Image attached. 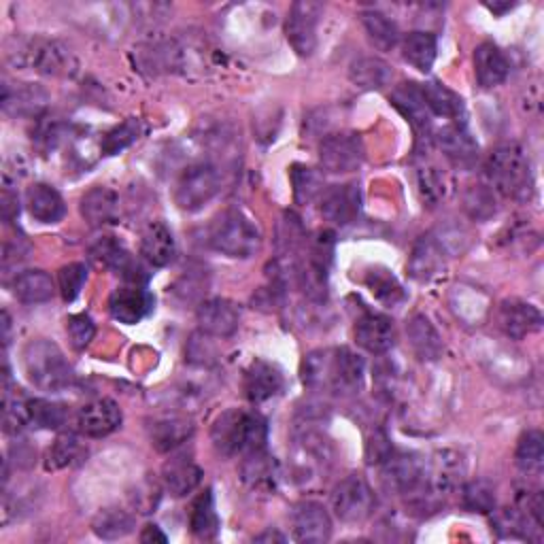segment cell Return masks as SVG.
Instances as JSON below:
<instances>
[{"mask_svg":"<svg viewBox=\"0 0 544 544\" xmlns=\"http://www.w3.org/2000/svg\"><path fill=\"white\" fill-rule=\"evenodd\" d=\"M64 136V126L56 119H41L37 124V134H34V141L41 149H54Z\"/></svg>","mask_w":544,"mask_h":544,"instance_id":"obj_54","label":"cell"},{"mask_svg":"<svg viewBox=\"0 0 544 544\" xmlns=\"http://www.w3.org/2000/svg\"><path fill=\"white\" fill-rule=\"evenodd\" d=\"M289 177H292L294 198L298 204H309L326 190V187H323V175L311 166L294 164L292 170H289Z\"/></svg>","mask_w":544,"mask_h":544,"instance_id":"obj_44","label":"cell"},{"mask_svg":"<svg viewBox=\"0 0 544 544\" xmlns=\"http://www.w3.org/2000/svg\"><path fill=\"white\" fill-rule=\"evenodd\" d=\"M381 466L383 485L400 496L417 498L423 489L425 459L417 453L391 451Z\"/></svg>","mask_w":544,"mask_h":544,"instance_id":"obj_11","label":"cell"},{"mask_svg":"<svg viewBox=\"0 0 544 544\" xmlns=\"http://www.w3.org/2000/svg\"><path fill=\"white\" fill-rule=\"evenodd\" d=\"M132 502L136 508H139V513H143V515L153 513L160 502V487L156 483H149V481L143 483L141 487H136Z\"/></svg>","mask_w":544,"mask_h":544,"instance_id":"obj_56","label":"cell"},{"mask_svg":"<svg viewBox=\"0 0 544 544\" xmlns=\"http://www.w3.org/2000/svg\"><path fill=\"white\" fill-rule=\"evenodd\" d=\"M192 434H194V425L183 417H162L149 425L151 445L160 453H168L181 447Z\"/></svg>","mask_w":544,"mask_h":544,"instance_id":"obj_35","label":"cell"},{"mask_svg":"<svg viewBox=\"0 0 544 544\" xmlns=\"http://www.w3.org/2000/svg\"><path fill=\"white\" fill-rule=\"evenodd\" d=\"M83 455H85V447L81 445L79 438L75 434H62L54 442V447L49 449L47 468L49 470H60V468L75 466Z\"/></svg>","mask_w":544,"mask_h":544,"instance_id":"obj_48","label":"cell"},{"mask_svg":"<svg viewBox=\"0 0 544 544\" xmlns=\"http://www.w3.org/2000/svg\"><path fill=\"white\" fill-rule=\"evenodd\" d=\"M30 425L41 430H60L68 419V411L64 404L51 400H28Z\"/></svg>","mask_w":544,"mask_h":544,"instance_id":"obj_46","label":"cell"},{"mask_svg":"<svg viewBox=\"0 0 544 544\" xmlns=\"http://www.w3.org/2000/svg\"><path fill=\"white\" fill-rule=\"evenodd\" d=\"M355 340L368 353L383 355L396 345L394 321L381 313H364L355 323Z\"/></svg>","mask_w":544,"mask_h":544,"instance_id":"obj_20","label":"cell"},{"mask_svg":"<svg viewBox=\"0 0 544 544\" xmlns=\"http://www.w3.org/2000/svg\"><path fill=\"white\" fill-rule=\"evenodd\" d=\"M141 253H143V260L151 264L153 268H164L168 264H173L177 255V243H175L173 232H170V228L164 224V221H151V224L145 228L143 241H141Z\"/></svg>","mask_w":544,"mask_h":544,"instance_id":"obj_27","label":"cell"},{"mask_svg":"<svg viewBox=\"0 0 544 544\" xmlns=\"http://www.w3.org/2000/svg\"><path fill=\"white\" fill-rule=\"evenodd\" d=\"M436 51H438V43L432 32L415 30L408 34L402 43L404 60L411 66H415L419 73L432 71V66L436 62Z\"/></svg>","mask_w":544,"mask_h":544,"instance_id":"obj_38","label":"cell"},{"mask_svg":"<svg viewBox=\"0 0 544 544\" xmlns=\"http://www.w3.org/2000/svg\"><path fill=\"white\" fill-rule=\"evenodd\" d=\"M141 134H143L141 119L128 117L126 122H122L105 134V139L100 141V153L102 156H117V153H122L124 149H128L130 145L139 141Z\"/></svg>","mask_w":544,"mask_h":544,"instance_id":"obj_43","label":"cell"},{"mask_svg":"<svg viewBox=\"0 0 544 544\" xmlns=\"http://www.w3.org/2000/svg\"><path fill=\"white\" fill-rule=\"evenodd\" d=\"M153 306H156V298L139 283L117 287L109 298V311L113 319L126 323V326H134V323L143 321L147 315L153 313Z\"/></svg>","mask_w":544,"mask_h":544,"instance_id":"obj_15","label":"cell"},{"mask_svg":"<svg viewBox=\"0 0 544 544\" xmlns=\"http://www.w3.org/2000/svg\"><path fill=\"white\" fill-rule=\"evenodd\" d=\"M20 217V198L13 194L9 187H5L3 192V219L7 224H13V221Z\"/></svg>","mask_w":544,"mask_h":544,"instance_id":"obj_58","label":"cell"},{"mask_svg":"<svg viewBox=\"0 0 544 544\" xmlns=\"http://www.w3.org/2000/svg\"><path fill=\"white\" fill-rule=\"evenodd\" d=\"M302 383L321 391L328 389L334 394H355L362 389L366 364L357 353L351 349H317L309 355H304L300 368Z\"/></svg>","mask_w":544,"mask_h":544,"instance_id":"obj_1","label":"cell"},{"mask_svg":"<svg viewBox=\"0 0 544 544\" xmlns=\"http://www.w3.org/2000/svg\"><path fill=\"white\" fill-rule=\"evenodd\" d=\"M294 538L298 542H326L332 536V519L319 502H300L292 515Z\"/></svg>","mask_w":544,"mask_h":544,"instance_id":"obj_22","label":"cell"},{"mask_svg":"<svg viewBox=\"0 0 544 544\" xmlns=\"http://www.w3.org/2000/svg\"><path fill=\"white\" fill-rule=\"evenodd\" d=\"M485 179L493 192L506 198H525L532 192V166L517 143L500 145L485 164Z\"/></svg>","mask_w":544,"mask_h":544,"instance_id":"obj_4","label":"cell"},{"mask_svg":"<svg viewBox=\"0 0 544 544\" xmlns=\"http://www.w3.org/2000/svg\"><path fill=\"white\" fill-rule=\"evenodd\" d=\"M3 425L7 434H20L26 425H30L28 400L20 394V389L11 394L5 385V402H3Z\"/></svg>","mask_w":544,"mask_h":544,"instance_id":"obj_47","label":"cell"},{"mask_svg":"<svg viewBox=\"0 0 544 544\" xmlns=\"http://www.w3.org/2000/svg\"><path fill=\"white\" fill-rule=\"evenodd\" d=\"M122 425V411L115 400L98 398L77 413V428L88 438H105Z\"/></svg>","mask_w":544,"mask_h":544,"instance_id":"obj_18","label":"cell"},{"mask_svg":"<svg viewBox=\"0 0 544 544\" xmlns=\"http://www.w3.org/2000/svg\"><path fill=\"white\" fill-rule=\"evenodd\" d=\"M202 476H204L202 468L194 462V459L185 455L170 457L162 468L164 487L173 493L175 498H183L187 493L198 489V485L202 483Z\"/></svg>","mask_w":544,"mask_h":544,"instance_id":"obj_28","label":"cell"},{"mask_svg":"<svg viewBox=\"0 0 544 544\" xmlns=\"http://www.w3.org/2000/svg\"><path fill=\"white\" fill-rule=\"evenodd\" d=\"M221 187L219 170L211 162H196L187 166L175 187V202L181 211L194 213L207 207Z\"/></svg>","mask_w":544,"mask_h":544,"instance_id":"obj_8","label":"cell"},{"mask_svg":"<svg viewBox=\"0 0 544 544\" xmlns=\"http://www.w3.org/2000/svg\"><path fill=\"white\" fill-rule=\"evenodd\" d=\"M332 457L330 442L313 430H304L294 447V474L296 481L311 483L319 479V472L326 470Z\"/></svg>","mask_w":544,"mask_h":544,"instance_id":"obj_13","label":"cell"},{"mask_svg":"<svg viewBox=\"0 0 544 544\" xmlns=\"http://www.w3.org/2000/svg\"><path fill=\"white\" fill-rule=\"evenodd\" d=\"M134 517L122 508H105L96 515L92 530L102 540H119L134 532Z\"/></svg>","mask_w":544,"mask_h":544,"instance_id":"obj_39","label":"cell"},{"mask_svg":"<svg viewBox=\"0 0 544 544\" xmlns=\"http://www.w3.org/2000/svg\"><path fill=\"white\" fill-rule=\"evenodd\" d=\"M56 285L45 270H26L13 281V296L24 304H41L54 298Z\"/></svg>","mask_w":544,"mask_h":544,"instance_id":"obj_37","label":"cell"},{"mask_svg":"<svg viewBox=\"0 0 544 544\" xmlns=\"http://www.w3.org/2000/svg\"><path fill=\"white\" fill-rule=\"evenodd\" d=\"M283 387H285L283 372L270 362L255 360L245 372V394L253 404H262L277 398Z\"/></svg>","mask_w":544,"mask_h":544,"instance_id":"obj_23","label":"cell"},{"mask_svg":"<svg viewBox=\"0 0 544 544\" xmlns=\"http://www.w3.org/2000/svg\"><path fill=\"white\" fill-rule=\"evenodd\" d=\"M391 102L394 107L411 122L413 130L417 132V139H430L432 136V113L425 105L421 85L417 83H404L391 94Z\"/></svg>","mask_w":544,"mask_h":544,"instance_id":"obj_21","label":"cell"},{"mask_svg":"<svg viewBox=\"0 0 544 544\" xmlns=\"http://www.w3.org/2000/svg\"><path fill=\"white\" fill-rule=\"evenodd\" d=\"M362 209V194L357 183L326 187L321 194V215L336 226H349Z\"/></svg>","mask_w":544,"mask_h":544,"instance_id":"obj_16","label":"cell"},{"mask_svg":"<svg viewBox=\"0 0 544 544\" xmlns=\"http://www.w3.org/2000/svg\"><path fill=\"white\" fill-rule=\"evenodd\" d=\"M85 281H88V266H85V264L73 262V264L60 268L58 287H60L62 298L66 302H73L81 294Z\"/></svg>","mask_w":544,"mask_h":544,"instance_id":"obj_50","label":"cell"},{"mask_svg":"<svg viewBox=\"0 0 544 544\" xmlns=\"http://www.w3.org/2000/svg\"><path fill=\"white\" fill-rule=\"evenodd\" d=\"M190 527L196 538L200 540H213L219 532V517L215 510L213 502V491L207 489L200 493L198 500L192 506V515H190Z\"/></svg>","mask_w":544,"mask_h":544,"instance_id":"obj_40","label":"cell"},{"mask_svg":"<svg viewBox=\"0 0 544 544\" xmlns=\"http://www.w3.org/2000/svg\"><path fill=\"white\" fill-rule=\"evenodd\" d=\"M364 281H366V287L372 292V296L377 298L379 302H383L385 306H398L406 300L404 287L385 268H370L366 272Z\"/></svg>","mask_w":544,"mask_h":544,"instance_id":"obj_41","label":"cell"},{"mask_svg":"<svg viewBox=\"0 0 544 544\" xmlns=\"http://www.w3.org/2000/svg\"><path fill=\"white\" fill-rule=\"evenodd\" d=\"M349 79L355 85V88L374 92V90H383L394 79V68H391L385 60L366 56V58H357L349 66Z\"/></svg>","mask_w":544,"mask_h":544,"instance_id":"obj_34","label":"cell"},{"mask_svg":"<svg viewBox=\"0 0 544 544\" xmlns=\"http://www.w3.org/2000/svg\"><path fill=\"white\" fill-rule=\"evenodd\" d=\"M498 326L508 338L523 340L542 328V313L530 302L510 298L500 304Z\"/></svg>","mask_w":544,"mask_h":544,"instance_id":"obj_19","label":"cell"},{"mask_svg":"<svg viewBox=\"0 0 544 544\" xmlns=\"http://www.w3.org/2000/svg\"><path fill=\"white\" fill-rule=\"evenodd\" d=\"M362 24L368 32L370 41L377 45L379 49L387 51V49H394L400 41V28L398 24L391 20V17H387L385 13L381 11H364L362 13Z\"/></svg>","mask_w":544,"mask_h":544,"instance_id":"obj_42","label":"cell"},{"mask_svg":"<svg viewBox=\"0 0 544 544\" xmlns=\"http://www.w3.org/2000/svg\"><path fill=\"white\" fill-rule=\"evenodd\" d=\"M474 75L481 88L491 90L510 75V62L496 43H481L474 49Z\"/></svg>","mask_w":544,"mask_h":544,"instance_id":"obj_25","label":"cell"},{"mask_svg":"<svg viewBox=\"0 0 544 544\" xmlns=\"http://www.w3.org/2000/svg\"><path fill=\"white\" fill-rule=\"evenodd\" d=\"M81 215L90 226H107L115 224L119 215V198L111 187H92V190L81 198Z\"/></svg>","mask_w":544,"mask_h":544,"instance_id":"obj_31","label":"cell"},{"mask_svg":"<svg viewBox=\"0 0 544 544\" xmlns=\"http://www.w3.org/2000/svg\"><path fill=\"white\" fill-rule=\"evenodd\" d=\"M438 145L445 151V156L462 168L474 166L476 158H479V145L472 139V134L466 130L464 122L447 124L438 132Z\"/></svg>","mask_w":544,"mask_h":544,"instance_id":"obj_26","label":"cell"},{"mask_svg":"<svg viewBox=\"0 0 544 544\" xmlns=\"http://www.w3.org/2000/svg\"><path fill=\"white\" fill-rule=\"evenodd\" d=\"M366 158V149L355 132L328 134L319 145V164L326 173L347 175L360 168Z\"/></svg>","mask_w":544,"mask_h":544,"instance_id":"obj_9","label":"cell"},{"mask_svg":"<svg viewBox=\"0 0 544 544\" xmlns=\"http://www.w3.org/2000/svg\"><path fill=\"white\" fill-rule=\"evenodd\" d=\"M66 332H68V338H71V345L81 351L94 340L96 323L92 321L90 315H85V313L71 315L66 319Z\"/></svg>","mask_w":544,"mask_h":544,"instance_id":"obj_53","label":"cell"},{"mask_svg":"<svg viewBox=\"0 0 544 544\" xmlns=\"http://www.w3.org/2000/svg\"><path fill=\"white\" fill-rule=\"evenodd\" d=\"M9 62L17 68H28L45 77H60L71 71L73 56L62 43L54 39L34 37L17 41V47L9 51Z\"/></svg>","mask_w":544,"mask_h":544,"instance_id":"obj_6","label":"cell"},{"mask_svg":"<svg viewBox=\"0 0 544 544\" xmlns=\"http://www.w3.org/2000/svg\"><path fill=\"white\" fill-rule=\"evenodd\" d=\"M166 540H168V538H166V534L160 530L158 525L149 523V525H145V527H143V532H141V542H166Z\"/></svg>","mask_w":544,"mask_h":544,"instance_id":"obj_59","label":"cell"},{"mask_svg":"<svg viewBox=\"0 0 544 544\" xmlns=\"http://www.w3.org/2000/svg\"><path fill=\"white\" fill-rule=\"evenodd\" d=\"M466 474L464 455L455 449H440L432 455L428 462L425 459V476L423 489L417 498H413L419 506H430L442 500L445 496L462 483Z\"/></svg>","mask_w":544,"mask_h":544,"instance_id":"obj_7","label":"cell"},{"mask_svg":"<svg viewBox=\"0 0 544 544\" xmlns=\"http://www.w3.org/2000/svg\"><path fill=\"white\" fill-rule=\"evenodd\" d=\"M196 319L200 332L217 338H228L241 326V311H238V306L232 300L211 298L200 302Z\"/></svg>","mask_w":544,"mask_h":544,"instance_id":"obj_17","label":"cell"},{"mask_svg":"<svg viewBox=\"0 0 544 544\" xmlns=\"http://www.w3.org/2000/svg\"><path fill=\"white\" fill-rule=\"evenodd\" d=\"M24 370L28 381L43 391L60 394L77 383V374L62 349L51 340L37 338L24 349Z\"/></svg>","mask_w":544,"mask_h":544,"instance_id":"obj_3","label":"cell"},{"mask_svg":"<svg viewBox=\"0 0 544 544\" xmlns=\"http://www.w3.org/2000/svg\"><path fill=\"white\" fill-rule=\"evenodd\" d=\"M255 540H285L283 536H279V534H272V532H266V534H262V536H258V538H255Z\"/></svg>","mask_w":544,"mask_h":544,"instance_id":"obj_61","label":"cell"},{"mask_svg":"<svg viewBox=\"0 0 544 544\" xmlns=\"http://www.w3.org/2000/svg\"><path fill=\"white\" fill-rule=\"evenodd\" d=\"M243 481L253 491H275L279 485V464L275 462V457H270L266 449L245 455Z\"/></svg>","mask_w":544,"mask_h":544,"instance_id":"obj_33","label":"cell"},{"mask_svg":"<svg viewBox=\"0 0 544 544\" xmlns=\"http://www.w3.org/2000/svg\"><path fill=\"white\" fill-rule=\"evenodd\" d=\"M90 260L105 270H113L117 275H122L128 283H139L145 281L149 275L145 268L132 258V253L117 241L115 236L100 238L96 245L90 249Z\"/></svg>","mask_w":544,"mask_h":544,"instance_id":"obj_14","label":"cell"},{"mask_svg":"<svg viewBox=\"0 0 544 544\" xmlns=\"http://www.w3.org/2000/svg\"><path fill=\"white\" fill-rule=\"evenodd\" d=\"M47 105V92L39 85L22 83L11 90L5 85V96H3V109L5 113L13 117H39L41 111Z\"/></svg>","mask_w":544,"mask_h":544,"instance_id":"obj_32","label":"cell"},{"mask_svg":"<svg viewBox=\"0 0 544 544\" xmlns=\"http://www.w3.org/2000/svg\"><path fill=\"white\" fill-rule=\"evenodd\" d=\"M28 213L41 224H58L66 215V204L56 187L47 183H34L26 192Z\"/></svg>","mask_w":544,"mask_h":544,"instance_id":"obj_29","label":"cell"},{"mask_svg":"<svg viewBox=\"0 0 544 544\" xmlns=\"http://www.w3.org/2000/svg\"><path fill=\"white\" fill-rule=\"evenodd\" d=\"M408 343L423 362H436L445 353V343L442 336L434 328V323L425 315H413L406 326Z\"/></svg>","mask_w":544,"mask_h":544,"instance_id":"obj_30","label":"cell"},{"mask_svg":"<svg viewBox=\"0 0 544 544\" xmlns=\"http://www.w3.org/2000/svg\"><path fill=\"white\" fill-rule=\"evenodd\" d=\"M211 442L219 455H249L264 451L268 442L266 419L258 413H245L238 408H228L221 413L211 428Z\"/></svg>","mask_w":544,"mask_h":544,"instance_id":"obj_2","label":"cell"},{"mask_svg":"<svg viewBox=\"0 0 544 544\" xmlns=\"http://www.w3.org/2000/svg\"><path fill=\"white\" fill-rule=\"evenodd\" d=\"M209 245L228 258L247 260L260 251L262 232L245 211L230 209L211 224Z\"/></svg>","mask_w":544,"mask_h":544,"instance_id":"obj_5","label":"cell"},{"mask_svg":"<svg viewBox=\"0 0 544 544\" xmlns=\"http://www.w3.org/2000/svg\"><path fill=\"white\" fill-rule=\"evenodd\" d=\"M213 347L209 343V334H194L190 340V347H187V357H190L192 364L198 366H209L213 362Z\"/></svg>","mask_w":544,"mask_h":544,"instance_id":"obj_55","label":"cell"},{"mask_svg":"<svg viewBox=\"0 0 544 544\" xmlns=\"http://www.w3.org/2000/svg\"><path fill=\"white\" fill-rule=\"evenodd\" d=\"M421 94L425 105H428L430 113L436 117H445L449 122H464V100L459 98L453 90H449L447 85H442L438 81H428L421 85Z\"/></svg>","mask_w":544,"mask_h":544,"instance_id":"obj_36","label":"cell"},{"mask_svg":"<svg viewBox=\"0 0 544 544\" xmlns=\"http://www.w3.org/2000/svg\"><path fill=\"white\" fill-rule=\"evenodd\" d=\"M408 275L415 281H432L445 270V249L440 247L434 234H425L413 247L411 260L406 264Z\"/></svg>","mask_w":544,"mask_h":544,"instance_id":"obj_24","label":"cell"},{"mask_svg":"<svg viewBox=\"0 0 544 544\" xmlns=\"http://www.w3.org/2000/svg\"><path fill=\"white\" fill-rule=\"evenodd\" d=\"M391 451H394V449H391L389 440H387V436L383 432L374 434L368 440V445H366V457H368L370 464H383Z\"/></svg>","mask_w":544,"mask_h":544,"instance_id":"obj_57","label":"cell"},{"mask_svg":"<svg viewBox=\"0 0 544 544\" xmlns=\"http://www.w3.org/2000/svg\"><path fill=\"white\" fill-rule=\"evenodd\" d=\"M374 491L360 474H349L332 493V510L343 523H362L374 510Z\"/></svg>","mask_w":544,"mask_h":544,"instance_id":"obj_10","label":"cell"},{"mask_svg":"<svg viewBox=\"0 0 544 544\" xmlns=\"http://www.w3.org/2000/svg\"><path fill=\"white\" fill-rule=\"evenodd\" d=\"M466 209L474 219H487L496 213V192L489 185H476L466 196Z\"/></svg>","mask_w":544,"mask_h":544,"instance_id":"obj_52","label":"cell"},{"mask_svg":"<svg viewBox=\"0 0 544 544\" xmlns=\"http://www.w3.org/2000/svg\"><path fill=\"white\" fill-rule=\"evenodd\" d=\"M15 253H17V258H20V260H22V258H26V253H28V245H24L22 249H17ZM9 260H11V247H7V245H5V264H7Z\"/></svg>","mask_w":544,"mask_h":544,"instance_id":"obj_60","label":"cell"},{"mask_svg":"<svg viewBox=\"0 0 544 544\" xmlns=\"http://www.w3.org/2000/svg\"><path fill=\"white\" fill-rule=\"evenodd\" d=\"M417 185H419V194H421L423 202H428L430 207H434V204H438L442 198H445V192H447L445 177H442L438 173V168H434V166L419 168Z\"/></svg>","mask_w":544,"mask_h":544,"instance_id":"obj_51","label":"cell"},{"mask_svg":"<svg viewBox=\"0 0 544 544\" xmlns=\"http://www.w3.org/2000/svg\"><path fill=\"white\" fill-rule=\"evenodd\" d=\"M462 504L470 513L489 515L496 510V491L485 481H472L462 491Z\"/></svg>","mask_w":544,"mask_h":544,"instance_id":"obj_49","label":"cell"},{"mask_svg":"<svg viewBox=\"0 0 544 544\" xmlns=\"http://www.w3.org/2000/svg\"><path fill=\"white\" fill-rule=\"evenodd\" d=\"M323 15V5L313 0H298L292 5L285 22V37L302 58L313 56L317 49V26Z\"/></svg>","mask_w":544,"mask_h":544,"instance_id":"obj_12","label":"cell"},{"mask_svg":"<svg viewBox=\"0 0 544 544\" xmlns=\"http://www.w3.org/2000/svg\"><path fill=\"white\" fill-rule=\"evenodd\" d=\"M544 464V436L538 430L525 432L517 445V466L525 474H538Z\"/></svg>","mask_w":544,"mask_h":544,"instance_id":"obj_45","label":"cell"}]
</instances>
